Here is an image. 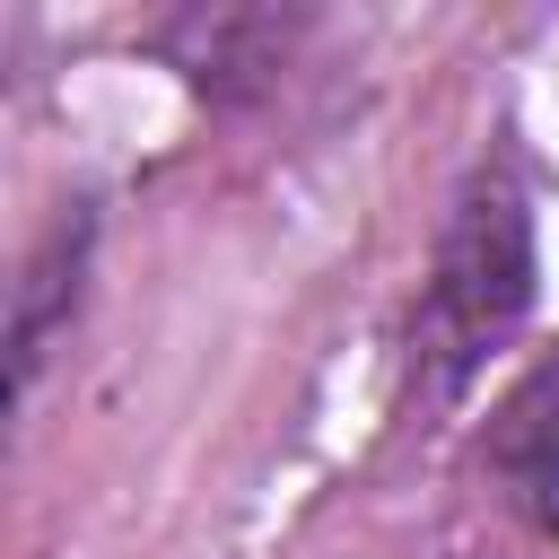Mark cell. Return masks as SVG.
Masks as SVG:
<instances>
[{
  "label": "cell",
  "mask_w": 559,
  "mask_h": 559,
  "mask_svg": "<svg viewBox=\"0 0 559 559\" xmlns=\"http://www.w3.org/2000/svg\"><path fill=\"white\" fill-rule=\"evenodd\" d=\"M524 306H533V201L507 166H489L454 201L437 280L411 323V367L428 376V402H445L480 358H498V341L524 323Z\"/></svg>",
  "instance_id": "1"
},
{
  "label": "cell",
  "mask_w": 559,
  "mask_h": 559,
  "mask_svg": "<svg viewBox=\"0 0 559 559\" xmlns=\"http://www.w3.org/2000/svg\"><path fill=\"white\" fill-rule=\"evenodd\" d=\"M87 236H96V218H87V201H70V218H52V236L35 245V262H26V280H17V314H9V367H17V393L35 384L44 341H52V332L79 314Z\"/></svg>",
  "instance_id": "2"
},
{
  "label": "cell",
  "mask_w": 559,
  "mask_h": 559,
  "mask_svg": "<svg viewBox=\"0 0 559 559\" xmlns=\"http://www.w3.org/2000/svg\"><path fill=\"white\" fill-rule=\"evenodd\" d=\"M524 498H533V515H542V533L559 542V419L533 437V454H524Z\"/></svg>",
  "instance_id": "3"
}]
</instances>
